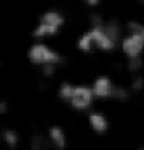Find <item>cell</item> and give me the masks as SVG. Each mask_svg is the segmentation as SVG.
<instances>
[{
  "instance_id": "6da1fadb",
  "label": "cell",
  "mask_w": 144,
  "mask_h": 150,
  "mask_svg": "<svg viewBox=\"0 0 144 150\" xmlns=\"http://www.w3.org/2000/svg\"><path fill=\"white\" fill-rule=\"evenodd\" d=\"M63 24V18L55 11L46 12L40 19L36 30H34V36L44 37L47 35H54L59 32L60 27Z\"/></svg>"
},
{
  "instance_id": "7a4b0ae2",
  "label": "cell",
  "mask_w": 144,
  "mask_h": 150,
  "mask_svg": "<svg viewBox=\"0 0 144 150\" xmlns=\"http://www.w3.org/2000/svg\"><path fill=\"white\" fill-rule=\"evenodd\" d=\"M30 60L35 64H55L61 61L59 53L42 44L34 45L28 51Z\"/></svg>"
},
{
  "instance_id": "3957f363",
  "label": "cell",
  "mask_w": 144,
  "mask_h": 150,
  "mask_svg": "<svg viewBox=\"0 0 144 150\" xmlns=\"http://www.w3.org/2000/svg\"><path fill=\"white\" fill-rule=\"evenodd\" d=\"M93 90L86 86H77L73 88L70 100L72 105L77 110H85L91 105L93 99Z\"/></svg>"
},
{
  "instance_id": "277c9868",
  "label": "cell",
  "mask_w": 144,
  "mask_h": 150,
  "mask_svg": "<svg viewBox=\"0 0 144 150\" xmlns=\"http://www.w3.org/2000/svg\"><path fill=\"white\" fill-rule=\"evenodd\" d=\"M144 48V37L132 33L122 41V50L129 58H138Z\"/></svg>"
},
{
  "instance_id": "5b68a950",
  "label": "cell",
  "mask_w": 144,
  "mask_h": 150,
  "mask_svg": "<svg viewBox=\"0 0 144 150\" xmlns=\"http://www.w3.org/2000/svg\"><path fill=\"white\" fill-rule=\"evenodd\" d=\"M103 26H93V28L90 32H88L90 39H91V44L93 46H96L98 48L102 49V50H112L114 48L115 42L108 38L105 32L103 30Z\"/></svg>"
},
{
  "instance_id": "8992f818",
  "label": "cell",
  "mask_w": 144,
  "mask_h": 150,
  "mask_svg": "<svg viewBox=\"0 0 144 150\" xmlns=\"http://www.w3.org/2000/svg\"><path fill=\"white\" fill-rule=\"evenodd\" d=\"M114 86L112 84L111 79L106 76H102L96 79L94 85H93V94L96 97L100 98H107L112 97Z\"/></svg>"
},
{
  "instance_id": "52a82bcc",
  "label": "cell",
  "mask_w": 144,
  "mask_h": 150,
  "mask_svg": "<svg viewBox=\"0 0 144 150\" xmlns=\"http://www.w3.org/2000/svg\"><path fill=\"white\" fill-rule=\"evenodd\" d=\"M89 123L96 133H104L107 129V121L101 113L93 112L89 115Z\"/></svg>"
},
{
  "instance_id": "ba28073f",
  "label": "cell",
  "mask_w": 144,
  "mask_h": 150,
  "mask_svg": "<svg viewBox=\"0 0 144 150\" xmlns=\"http://www.w3.org/2000/svg\"><path fill=\"white\" fill-rule=\"evenodd\" d=\"M50 138L53 142V144L55 145L58 148H61L63 149L64 147L66 146V138H65V135L63 131L58 126H54V127L50 128Z\"/></svg>"
},
{
  "instance_id": "9c48e42d",
  "label": "cell",
  "mask_w": 144,
  "mask_h": 150,
  "mask_svg": "<svg viewBox=\"0 0 144 150\" xmlns=\"http://www.w3.org/2000/svg\"><path fill=\"white\" fill-rule=\"evenodd\" d=\"M103 30L105 34L108 36V38L116 44V41L118 40L119 36H120V27L118 24L115 22H110L105 26H103Z\"/></svg>"
},
{
  "instance_id": "30bf717a",
  "label": "cell",
  "mask_w": 144,
  "mask_h": 150,
  "mask_svg": "<svg viewBox=\"0 0 144 150\" xmlns=\"http://www.w3.org/2000/svg\"><path fill=\"white\" fill-rule=\"evenodd\" d=\"M2 139L6 142V144H7L8 146H10L11 148L16 146L18 145V140H19L18 134L14 131H12V129L4 131V134H2Z\"/></svg>"
},
{
  "instance_id": "8fae6325",
  "label": "cell",
  "mask_w": 144,
  "mask_h": 150,
  "mask_svg": "<svg viewBox=\"0 0 144 150\" xmlns=\"http://www.w3.org/2000/svg\"><path fill=\"white\" fill-rule=\"evenodd\" d=\"M73 88H74V87L72 86V85H70L68 83H64V84H62L61 87H60V96H61L63 99L68 100L70 97V95H72V93H73Z\"/></svg>"
},
{
  "instance_id": "7c38bea8",
  "label": "cell",
  "mask_w": 144,
  "mask_h": 150,
  "mask_svg": "<svg viewBox=\"0 0 144 150\" xmlns=\"http://www.w3.org/2000/svg\"><path fill=\"white\" fill-rule=\"evenodd\" d=\"M44 146H47L46 138L42 136H35L32 140V148L33 149H42Z\"/></svg>"
},
{
  "instance_id": "4fadbf2b",
  "label": "cell",
  "mask_w": 144,
  "mask_h": 150,
  "mask_svg": "<svg viewBox=\"0 0 144 150\" xmlns=\"http://www.w3.org/2000/svg\"><path fill=\"white\" fill-rule=\"evenodd\" d=\"M128 27H129V30H131V33H136V34H139L144 37V26L143 25H141V24L136 23V22H131L128 24Z\"/></svg>"
},
{
  "instance_id": "5bb4252c",
  "label": "cell",
  "mask_w": 144,
  "mask_h": 150,
  "mask_svg": "<svg viewBox=\"0 0 144 150\" xmlns=\"http://www.w3.org/2000/svg\"><path fill=\"white\" fill-rule=\"evenodd\" d=\"M112 97H115L117 99H120V100H125L126 98L128 97V94L125 89L122 88H118V87H114L113 89V93H112Z\"/></svg>"
},
{
  "instance_id": "9a60e30c",
  "label": "cell",
  "mask_w": 144,
  "mask_h": 150,
  "mask_svg": "<svg viewBox=\"0 0 144 150\" xmlns=\"http://www.w3.org/2000/svg\"><path fill=\"white\" fill-rule=\"evenodd\" d=\"M54 72V69H53V64H44V73L47 76H51Z\"/></svg>"
},
{
  "instance_id": "2e32d148",
  "label": "cell",
  "mask_w": 144,
  "mask_h": 150,
  "mask_svg": "<svg viewBox=\"0 0 144 150\" xmlns=\"http://www.w3.org/2000/svg\"><path fill=\"white\" fill-rule=\"evenodd\" d=\"M132 86H133V88H134V89H140L141 87H142V81H141L140 79H137L136 82L133 83Z\"/></svg>"
},
{
  "instance_id": "e0dca14e",
  "label": "cell",
  "mask_w": 144,
  "mask_h": 150,
  "mask_svg": "<svg viewBox=\"0 0 144 150\" xmlns=\"http://www.w3.org/2000/svg\"><path fill=\"white\" fill-rule=\"evenodd\" d=\"M8 105L6 102H0V113H4L7 111Z\"/></svg>"
},
{
  "instance_id": "ac0fdd59",
  "label": "cell",
  "mask_w": 144,
  "mask_h": 150,
  "mask_svg": "<svg viewBox=\"0 0 144 150\" xmlns=\"http://www.w3.org/2000/svg\"><path fill=\"white\" fill-rule=\"evenodd\" d=\"M87 2L89 4H91V6H94V4H96L99 2V0H87Z\"/></svg>"
},
{
  "instance_id": "d6986e66",
  "label": "cell",
  "mask_w": 144,
  "mask_h": 150,
  "mask_svg": "<svg viewBox=\"0 0 144 150\" xmlns=\"http://www.w3.org/2000/svg\"><path fill=\"white\" fill-rule=\"evenodd\" d=\"M143 1H144V0H143Z\"/></svg>"
}]
</instances>
